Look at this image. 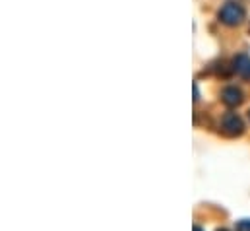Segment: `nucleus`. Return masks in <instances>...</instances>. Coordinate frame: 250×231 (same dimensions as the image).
I'll use <instances>...</instances> for the list:
<instances>
[{"label": "nucleus", "instance_id": "7ed1b4c3", "mask_svg": "<svg viewBox=\"0 0 250 231\" xmlns=\"http://www.w3.org/2000/svg\"><path fill=\"white\" fill-rule=\"evenodd\" d=\"M221 99H223L225 105H229V107H237V105L243 103V92H241L239 88H235V86L223 88V92H221Z\"/></svg>", "mask_w": 250, "mask_h": 231}, {"label": "nucleus", "instance_id": "423d86ee", "mask_svg": "<svg viewBox=\"0 0 250 231\" xmlns=\"http://www.w3.org/2000/svg\"><path fill=\"white\" fill-rule=\"evenodd\" d=\"M194 231H204V230H202L200 226H194Z\"/></svg>", "mask_w": 250, "mask_h": 231}, {"label": "nucleus", "instance_id": "f03ea898", "mask_svg": "<svg viewBox=\"0 0 250 231\" xmlns=\"http://www.w3.org/2000/svg\"><path fill=\"white\" fill-rule=\"evenodd\" d=\"M221 130L227 136H241L245 132V122L237 113H227L221 118Z\"/></svg>", "mask_w": 250, "mask_h": 231}, {"label": "nucleus", "instance_id": "20e7f679", "mask_svg": "<svg viewBox=\"0 0 250 231\" xmlns=\"http://www.w3.org/2000/svg\"><path fill=\"white\" fill-rule=\"evenodd\" d=\"M233 70H235L241 78L250 80V57L249 55L241 53V55H237V57L233 58Z\"/></svg>", "mask_w": 250, "mask_h": 231}, {"label": "nucleus", "instance_id": "39448f33", "mask_svg": "<svg viewBox=\"0 0 250 231\" xmlns=\"http://www.w3.org/2000/svg\"><path fill=\"white\" fill-rule=\"evenodd\" d=\"M239 231H250V220H241L239 226H237Z\"/></svg>", "mask_w": 250, "mask_h": 231}, {"label": "nucleus", "instance_id": "f257e3e1", "mask_svg": "<svg viewBox=\"0 0 250 231\" xmlns=\"http://www.w3.org/2000/svg\"><path fill=\"white\" fill-rule=\"evenodd\" d=\"M219 22L225 25H239L245 20V8L237 2H227L221 10H219Z\"/></svg>", "mask_w": 250, "mask_h": 231}, {"label": "nucleus", "instance_id": "0eeeda50", "mask_svg": "<svg viewBox=\"0 0 250 231\" xmlns=\"http://www.w3.org/2000/svg\"><path fill=\"white\" fill-rule=\"evenodd\" d=\"M217 231H227V230H217Z\"/></svg>", "mask_w": 250, "mask_h": 231}]
</instances>
